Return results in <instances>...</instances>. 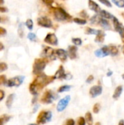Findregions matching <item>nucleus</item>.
<instances>
[{"instance_id": "4", "label": "nucleus", "mask_w": 124, "mask_h": 125, "mask_svg": "<svg viewBox=\"0 0 124 125\" xmlns=\"http://www.w3.org/2000/svg\"><path fill=\"white\" fill-rule=\"evenodd\" d=\"M57 98H58V95L54 92H53L50 89H47L45 91V92L42 95L40 98V102L42 104L49 105V104H51Z\"/></svg>"}, {"instance_id": "46", "label": "nucleus", "mask_w": 124, "mask_h": 125, "mask_svg": "<svg viewBox=\"0 0 124 125\" xmlns=\"http://www.w3.org/2000/svg\"><path fill=\"white\" fill-rule=\"evenodd\" d=\"M4 97H5V93H4V92L3 90L0 89V102H1L2 100H4Z\"/></svg>"}, {"instance_id": "42", "label": "nucleus", "mask_w": 124, "mask_h": 125, "mask_svg": "<svg viewBox=\"0 0 124 125\" xmlns=\"http://www.w3.org/2000/svg\"><path fill=\"white\" fill-rule=\"evenodd\" d=\"M45 5L49 6V7H52V4L54 2V0H41Z\"/></svg>"}, {"instance_id": "7", "label": "nucleus", "mask_w": 124, "mask_h": 125, "mask_svg": "<svg viewBox=\"0 0 124 125\" xmlns=\"http://www.w3.org/2000/svg\"><path fill=\"white\" fill-rule=\"evenodd\" d=\"M24 78H25L24 76H20V75L11 78L9 80H7L6 86L7 87H15V86L18 87L23 83V82L24 81Z\"/></svg>"}, {"instance_id": "25", "label": "nucleus", "mask_w": 124, "mask_h": 125, "mask_svg": "<svg viewBox=\"0 0 124 125\" xmlns=\"http://www.w3.org/2000/svg\"><path fill=\"white\" fill-rule=\"evenodd\" d=\"M11 119V116L7 114H4L1 115L0 116V125H4L7 122L10 121V119Z\"/></svg>"}, {"instance_id": "40", "label": "nucleus", "mask_w": 124, "mask_h": 125, "mask_svg": "<svg viewBox=\"0 0 124 125\" xmlns=\"http://www.w3.org/2000/svg\"><path fill=\"white\" fill-rule=\"evenodd\" d=\"M99 1L107 7H112V4L109 0H99Z\"/></svg>"}, {"instance_id": "13", "label": "nucleus", "mask_w": 124, "mask_h": 125, "mask_svg": "<svg viewBox=\"0 0 124 125\" xmlns=\"http://www.w3.org/2000/svg\"><path fill=\"white\" fill-rule=\"evenodd\" d=\"M94 54L96 57H99V58H103V57L110 55L109 45H105L102 47L101 48L97 49L96 51H95Z\"/></svg>"}, {"instance_id": "24", "label": "nucleus", "mask_w": 124, "mask_h": 125, "mask_svg": "<svg viewBox=\"0 0 124 125\" xmlns=\"http://www.w3.org/2000/svg\"><path fill=\"white\" fill-rule=\"evenodd\" d=\"M85 119L86 121V123L88 125H93L94 120H93V116L91 112H87L85 115Z\"/></svg>"}, {"instance_id": "10", "label": "nucleus", "mask_w": 124, "mask_h": 125, "mask_svg": "<svg viewBox=\"0 0 124 125\" xmlns=\"http://www.w3.org/2000/svg\"><path fill=\"white\" fill-rule=\"evenodd\" d=\"M70 100H71V97L69 95H67L64 98L61 99L58 101V103L57 104V106H56L57 111L58 112H62V111H64L66 109V108L68 106Z\"/></svg>"}, {"instance_id": "43", "label": "nucleus", "mask_w": 124, "mask_h": 125, "mask_svg": "<svg viewBox=\"0 0 124 125\" xmlns=\"http://www.w3.org/2000/svg\"><path fill=\"white\" fill-rule=\"evenodd\" d=\"M6 34H7V30H6L4 28L0 26V37H4V36H5Z\"/></svg>"}, {"instance_id": "51", "label": "nucleus", "mask_w": 124, "mask_h": 125, "mask_svg": "<svg viewBox=\"0 0 124 125\" xmlns=\"http://www.w3.org/2000/svg\"><path fill=\"white\" fill-rule=\"evenodd\" d=\"M4 3V0H0V5L3 4Z\"/></svg>"}, {"instance_id": "23", "label": "nucleus", "mask_w": 124, "mask_h": 125, "mask_svg": "<svg viewBox=\"0 0 124 125\" xmlns=\"http://www.w3.org/2000/svg\"><path fill=\"white\" fill-rule=\"evenodd\" d=\"M14 97H15L14 94H11L7 97V98L6 100V102H5V105L8 108H11V106L12 105V103H13V100H14Z\"/></svg>"}, {"instance_id": "50", "label": "nucleus", "mask_w": 124, "mask_h": 125, "mask_svg": "<svg viewBox=\"0 0 124 125\" xmlns=\"http://www.w3.org/2000/svg\"><path fill=\"white\" fill-rule=\"evenodd\" d=\"M118 125H124V119H121L119 123H118Z\"/></svg>"}, {"instance_id": "54", "label": "nucleus", "mask_w": 124, "mask_h": 125, "mask_svg": "<svg viewBox=\"0 0 124 125\" xmlns=\"http://www.w3.org/2000/svg\"><path fill=\"white\" fill-rule=\"evenodd\" d=\"M123 53H124V46H123Z\"/></svg>"}, {"instance_id": "45", "label": "nucleus", "mask_w": 124, "mask_h": 125, "mask_svg": "<svg viewBox=\"0 0 124 125\" xmlns=\"http://www.w3.org/2000/svg\"><path fill=\"white\" fill-rule=\"evenodd\" d=\"M8 12V9L6 7L0 5V12L4 13V12Z\"/></svg>"}, {"instance_id": "41", "label": "nucleus", "mask_w": 124, "mask_h": 125, "mask_svg": "<svg viewBox=\"0 0 124 125\" xmlns=\"http://www.w3.org/2000/svg\"><path fill=\"white\" fill-rule=\"evenodd\" d=\"M18 34L20 37H23V24L20 23L19 25V29H18Z\"/></svg>"}, {"instance_id": "44", "label": "nucleus", "mask_w": 124, "mask_h": 125, "mask_svg": "<svg viewBox=\"0 0 124 125\" xmlns=\"http://www.w3.org/2000/svg\"><path fill=\"white\" fill-rule=\"evenodd\" d=\"M94 75H90L88 78H87V79H86V82L87 83H91L93 81H94Z\"/></svg>"}, {"instance_id": "8", "label": "nucleus", "mask_w": 124, "mask_h": 125, "mask_svg": "<svg viewBox=\"0 0 124 125\" xmlns=\"http://www.w3.org/2000/svg\"><path fill=\"white\" fill-rule=\"evenodd\" d=\"M37 25L41 26V27H44V28H52L53 27V22L52 21L46 17V16H41L39 17L37 19Z\"/></svg>"}, {"instance_id": "16", "label": "nucleus", "mask_w": 124, "mask_h": 125, "mask_svg": "<svg viewBox=\"0 0 124 125\" xmlns=\"http://www.w3.org/2000/svg\"><path fill=\"white\" fill-rule=\"evenodd\" d=\"M68 56L70 59L74 60L77 58V47L76 45H69L67 50Z\"/></svg>"}, {"instance_id": "34", "label": "nucleus", "mask_w": 124, "mask_h": 125, "mask_svg": "<svg viewBox=\"0 0 124 125\" xmlns=\"http://www.w3.org/2000/svg\"><path fill=\"white\" fill-rule=\"evenodd\" d=\"M100 108H101V105L99 103H96L94 106H93V112L96 114H99V112L100 111Z\"/></svg>"}, {"instance_id": "31", "label": "nucleus", "mask_w": 124, "mask_h": 125, "mask_svg": "<svg viewBox=\"0 0 124 125\" xmlns=\"http://www.w3.org/2000/svg\"><path fill=\"white\" fill-rule=\"evenodd\" d=\"M86 125V121L85 119V117L80 116L77 119L76 121V125Z\"/></svg>"}, {"instance_id": "27", "label": "nucleus", "mask_w": 124, "mask_h": 125, "mask_svg": "<svg viewBox=\"0 0 124 125\" xmlns=\"http://www.w3.org/2000/svg\"><path fill=\"white\" fill-rule=\"evenodd\" d=\"M100 18H101V17L99 16V14H96L95 15H93V16L90 18V23H91V24H92V25L99 24Z\"/></svg>"}, {"instance_id": "37", "label": "nucleus", "mask_w": 124, "mask_h": 125, "mask_svg": "<svg viewBox=\"0 0 124 125\" xmlns=\"http://www.w3.org/2000/svg\"><path fill=\"white\" fill-rule=\"evenodd\" d=\"M28 39L30 40L31 41H36L37 40V36L34 33H32V32H29L28 34V36H27Z\"/></svg>"}, {"instance_id": "3", "label": "nucleus", "mask_w": 124, "mask_h": 125, "mask_svg": "<svg viewBox=\"0 0 124 125\" xmlns=\"http://www.w3.org/2000/svg\"><path fill=\"white\" fill-rule=\"evenodd\" d=\"M48 62V60L44 58L35 59L32 66V73L34 75H38L43 73V71L45 69Z\"/></svg>"}, {"instance_id": "33", "label": "nucleus", "mask_w": 124, "mask_h": 125, "mask_svg": "<svg viewBox=\"0 0 124 125\" xmlns=\"http://www.w3.org/2000/svg\"><path fill=\"white\" fill-rule=\"evenodd\" d=\"M26 27L29 29V30H32L33 29V26H34V23H33V21L31 19H27L26 23H25Z\"/></svg>"}, {"instance_id": "57", "label": "nucleus", "mask_w": 124, "mask_h": 125, "mask_svg": "<svg viewBox=\"0 0 124 125\" xmlns=\"http://www.w3.org/2000/svg\"><path fill=\"white\" fill-rule=\"evenodd\" d=\"M1 17L0 16V22H1Z\"/></svg>"}, {"instance_id": "53", "label": "nucleus", "mask_w": 124, "mask_h": 125, "mask_svg": "<svg viewBox=\"0 0 124 125\" xmlns=\"http://www.w3.org/2000/svg\"><path fill=\"white\" fill-rule=\"evenodd\" d=\"M94 125H101V123H100V122H96Z\"/></svg>"}, {"instance_id": "18", "label": "nucleus", "mask_w": 124, "mask_h": 125, "mask_svg": "<svg viewBox=\"0 0 124 125\" xmlns=\"http://www.w3.org/2000/svg\"><path fill=\"white\" fill-rule=\"evenodd\" d=\"M105 33L103 30L99 29V31L97 33V34L96 35L95 40L94 41L97 43H102L105 41Z\"/></svg>"}, {"instance_id": "29", "label": "nucleus", "mask_w": 124, "mask_h": 125, "mask_svg": "<svg viewBox=\"0 0 124 125\" xmlns=\"http://www.w3.org/2000/svg\"><path fill=\"white\" fill-rule=\"evenodd\" d=\"M73 21L79 25H86L87 23V20L83 19L82 18H73Z\"/></svg>"}, {"instance_id": "47", "label": "nucleus", "mask_w": 124, "mask_h": 125, "mask_svg": "<svg viewBox=\"0 0 124 125\" xmlns=\"http://www.w3.org/2000/svg\"><path fill=\"white\" fill-rule=\"evenodd\" d=\"M113 71H111V70H109V71H108V73H107V75L108 77H110V76H112V75H113Z\"/></svg>"}, {"instance_id": "15", "label": "nucleus", "mask_w": 124, "mask_h": 125, "mask_svg": "<svg viewBox=\"0 0 124 125\" xmlns=\"http://www.w3.org/2000/svg\"><path fill=\"white\" fill-rule=\"evenodd\" d=\"M56 57L58 58L61 62H65L67 60L68 53L64 49H62V48L56 49Z\"/></svg>"}, {"instance_id": "32", "label": "nucleus", "mask_w": 124, "mask_h": 125, "mask_svg": "<svg viewBox=\"0 0 124 125\" xmlns=\"http://www.w3.org/2000/svg\"><path fill=\"white\" fill-rule=\"evenodd\" d=\"M112 1L120 8L124 7V0H112Z\"/></svg>"}, {"instance_id": "1", "label": "nucleus", "mask_w": 124, "mask_h": 125, "mask_svg": "<svg viewBox=\"0 0 124 125\" xmlns=\"http://www.w3.org/2000/svg\"><path fill=\"white\" fill-rule=\"evenodd\" d=\"M55 79L56 78L54 75H47L44 73L40 75H36L34 79L29 84V92L33 96H37L41 90H42L45 86L53 82Z\"/></svg>"}, {"instance_id": "39", "label": "nucleus", "mask_w": 124, "mask_h": 125, "mask_svg": "<svg viewBox=\"0 0 124 125\" xmlns=\"http://www.w3.org/2000/svg\"><path fill=\"white\" fill-rule=\"evenodd\" d=\"M80 17H82V18H83V19H87V18H89V15H88V14L87 13V12L86 11V10H82L80 12Z\"/></svg>"}, {"instance_id": "6", "label": "nucleus", "mask_w": 124, "mask_h": 125, "mask_svg": "<svg viewBox=\"0 0 124 125\" xmlns=\"http://www.w3.org/2000/svg\"><path fill=\"white\" fill-rule=\"evenodd\" d=\"M41 58L46 59L47 60L53 61L56 59V50L52 48L49 46H45L42 51L41 53Z\"/></svg>"}, {"instance_id": "56", "label": "nucleus", "mask_w": 124, "mask_h": 125, "mask_svg": "<svg viewBox=\"0 0 124 125\" xmlns=\"http://www.w3.org/2000/svg\"><path fill=\"white\" fill-rule=\"evenodd\" d=\"M122 78H123V79H124V74L122 75Z\"/></svg>"}, {"instance_id": "5", "label": "nucleus", "mask_w": 124, "mask_h": 125, "mask_svg": "<svg viewBox=\"0 0 124 125\" xmlns=\"http://www.w3.org/2000/svg\"><path fill=\"white\" fill-rule=\"evenodd\" d=\"M52 113L50 111H41L37 117V124L39 125H45L51 121Z\"/></svg>"}, {"instance_id": "2", "label": "nucleus", "mask_w": 124, "mask_h": 125, "mask_svg": "<svg viewBox=\"0 0 124 125\" xmlns=\"http://www.w3.org/2000/svg\"><path fill=\"white\" fill-rule=\"evenodd\" d=\"M50 10L54 19L58 22H68L72 20V15L61 7H50Z\"/></svg>"}, {"instance_id": "52", "label": "nucleus", "mask_w": 124, "mask_h": 125, "mask_svg": "<svg viewBox=\"0 0 124 125\" xmlns=\"http://www.w3.org/2000/svg\"><path fill=\"white\" fill-rule=\"evenodd\" d=\"M121 40H122V42H124V35H122V36H121Z\"/></svg>"}, {"instance_id": "22", "label": "nucleus", "mask_w": 124, "mask_h": 125, "mask_svg": "<svg viewBox=\"0 0 124 125\" xmlns=\"http://www.w3.org/2000/svg\"><path fill=\"white\" fill-rule=\"evenodd\" d=\"M109 49H110V53L112 56H116L119 53V50L118 48L115 45H109Z\"/></svg>"}, {"instance_id": "9", "label": "nucleus", "mask_w": 124, "mask_h": 125, "mask_svg": "<svg viewBox=\"0 0 124 125\" xmlns=\"http://www.w3.org/2000/svg\"><path fill=\"white\" fill-rule=\"evenodd\" d=\"M54 76H55L56 79H60V80L70 79L72 78V75L69 73H66L63 65H60L58 67V68L57 71L56 72Z\"/></svg>"}, {"instance_id": "49", "label": "nucleus", "mask_w": 124, "mask_h": 125, "mask_svg": "<svg viewBox=\"0 0 124 125\" xmlns=\"http://www.w3.org/2000/svg\"><path fill=\"white\" fill-rule=\"evenodd\" d=\"M37 96H34V99L32 100V103H33V104H34V103H36V101H37Z\"/></svg>"}, {"instance_id": "26", "label": "nucleus", "mask_w": 124, "mask_h": 125, "mask_svg": "<svg viewBox=\"0 0 124 125\" xmlns=\"http://www.w3.org/2000/svg\"><path fill=\"white\" fill-rule=\"evenodd\" d=\"M99 30L95 29H92L90 27H86V30H85V34H89V35H96L98 33Z\"/></svg>"}, {"instance_id": "12", "label": "nucleus", "mask_w": 124, "mask_h": 125, "mask_svg": "<svg viewBox=\"0 0 124 125\" xmlns=\"http://www.w3.org/2000/svg\"><path fill=\"white\" fill-rule=\"evenodd\" d=\"M113 25L114 27V29L115 30V31L118 32L120 36H122L124 34V24L119 21V20L115 16L113 18Z\"/></svg>"}, {"instance_id": "19", "label": "nucleus", "mask_w": 124, "mask_h": 125, "mask_svg": "<svg viewBox=\"0 0 124 125\" xmlns=\"http://www.w3.org/2000/svg\"><path fill=\"white\" fill-rule=\"evenodd\" d=\"M99 25H100V26L102 28H103L104 29H105V30H110V28H111L110 23L107 21V19H105V18H100Z\"/></svg>"}, {"instance_id": "14", "label": "nucleus", "mask_w": 124, "mask_h": 125, "mask_svg": "<svg viewBox=\"0 0 124 125\" xmlns=\"http://www.w3.org/2000/svg\"><path fill=\"white\" fill-rule=\"evenodd\" d=\"M102 91H103V89L101 85H95L91 87V89H89V95L91 97L94 98L102 94Z\"/></svg>"}, {"instance_id": "20", "label": "nucleus", "mask_w": 124, "mask_h": 125, "mask_svg": "<svg viewBox=\"0 0 124 125\" xmlns=\"http://www.w3.org/2000/svg\"><path fill=\"white\" fill-rule=\"evenodd\" d=\"M99 16L101 18H105V19H112L113 20V18L115 17L113 14H111L108 11L105 10H102L99 12Z\"/></svg>"}, {"instance_id": "36", "label": "nucleus", "mask_w": 124, "mask_h": 125, "mask_svg": "<svg viewBox=\"0 0 124 125\" xmlns=\"http://www.w3.org/2000/svg\"><path fill=\"white\" fill-rule=\"evenodd\" d=\"M75 121L73 119H67L62 125H75Z\"/></svg>"}, {"instance_id": "17", "label": "nucleus", "mask_w": 124, "mask_h": 125, "mask_svg": "<svg viewBox=\"0 0 124 125\" xmlns=\"http://www.w3.org/2000/svg\"><path fill=\"white\" fill-rule=\"evenodd\" d=\"M88 7L91 10L94 11L96 14H99V12L102 10L99 5L94 0H88Z\"/></svg>"}, {"instance_id": "38", "label": "nucleus", "mask_w": 124, "mask_h": 125, "mask_svg": "<svg viewBox=\"0 0 124 125\" xmlns=\"http://www.w3.org/2000/svg\"><path fill=\"white\" fill-rule=\"evenodd\" d=\"M7 67H8V66L5 62H0V73L7 70Z\"/></svg>"}, {"instance_id": "58", "label": "nucleus", "mask_w": 124, "mask_h": 125, "mask_svg": "<svg viewBox=\"0 0 124 125\" xmlns=\"http://www.w3.org/2000/svg\"><path fill=\"white\" fill-rule=\"evenodd\" d=\"M122 15H124V13H122Z\"/></svg>"}, {"instance_id": "35", "label": "nucleus", "mask_w": 124, "mask_h": 125, "mask_svg": "<svg viewBox=\"0 0 124 125\" xmlns=\"http://www.w3.org/2000/svg\"><path fill=\"white\" fill-rule=\"evenodd\" d=\"M7 82V76L5 75H0V86L4 84L6 85Z\"/></svg>"}, {"instance_id": "11", "label": "nucleus", "mask_w": 124, "mask_h": 125, "mask_svg": "<svg viewBox=\"0 0 124 125\" xmlns=\"http://www.w3.org/2000/svg\"><path fill=\"white\" fill-rule=\"evenodd\" d=\"M44 42L48 45L56 46L58 44V40L54 33H48L44 39Z\"/></svg>"}, {"instance_id": "48", "label": "nucleus", "mask_w": 124, "mask_h": 125, "mask_svg": "<svg viewBox=\"0 0 124 125\" xmlns=\"http://www.w3.org/2000/svg\"><path fill=\"white\" fill-rule=\"evenodd\" d=\"M4 49V45H3L1 42H0V51H3Z\"/></svg>"}, {"instance_id": "21", "label": "nucleus", "mask_w": 124, "mask_h": 125, "mask_svg": "<svg viewBox=\"0 0 124 125\" xmlns=\"http://www.w3.org/2000/svg\"><path fill=\"white\" fill-rule=\"evenodd\" d=\"M123 89H123L122 86H118L115 89V92H114L113 95V98L114 100H118L121 97V95L123 92Z\"/></svg>"}, {"instance_id": "55", "label": "nucleus", "mask_w": 124, "mask_h": 125, "mask_svg": "<svg viewBox=\"0 0 124 125\" xmlns=\"http://www.w3.org/2000/svg\"><path fill=\"white\" fill-rule=\"evenodd\" d=\"M37 125V124H30V125Z\"/></svg>"}, {"instance_id": "30", "label": "nucleus", "mask_w": 124, "mask_h": 125, "mask_svg": "<svg viewBox=\"0 0 124 125\" xmlns=\"http://www.w3.org/2000/svg\"><path fill=\"white\" fill-rule=\"evenodd\" d=\"M72 43L74 44V45H76V46H80L83 43V41L79 37H74L72 39Z\"/></svg>"}, {"instance_id": "28", "label": "nucleus", "mask_w": 124, "mask_h": 125, "mask_svg": "<svg viewBox=\"0 0 124 125\" xmlns=\"http://www.w3.org/2000/svg\"><path fill=\"white\" fill-rule=\"evenodd\" d=\"M70 89H71V86H69V85H63V86H61L58 89L57 92L58 93H63V92L69 91Z\"/></svg>"}]
</instances>
